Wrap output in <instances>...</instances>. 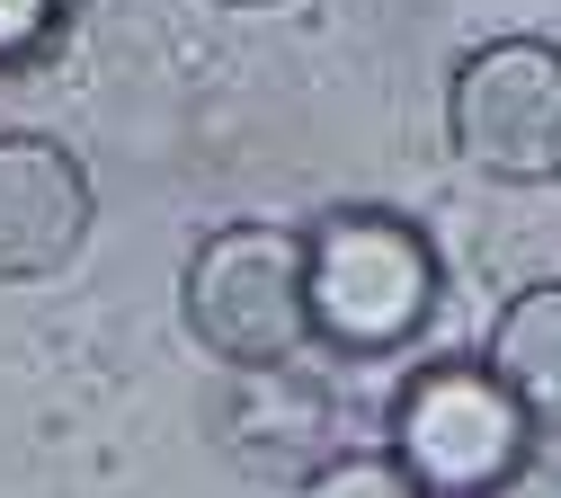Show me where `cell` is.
<instances>
[{
    "instance_id": "ba28073f",
    "label": "cell",
    "mask_w": 561,
    "mask_h": 498,
    "mask_svg": "<svg viewBox=\"0 0 561 498\" xmlns=\"http://www.w3.org/2000/svg\"><path fill=\"white\" fill-rule=\"evenodd\" d=\"M295 498H428L410 480L401 454H330L312 480H295Z\"/></svg>"
},
{
    "instance_id": "7a4b0ae2",
    "label": "cell",
    "mask_w": 561,
    "mask_h": 498,
    "mask_svg": "<svg viewBox=\"0 0 561 498\" xmlns=\"http://www.w3.org/2000/svg\"><path fill=\"white\" fill-rule=\"evenodd\" d=\"M187 329L215 366H295L312 347V294H304V232L286 223H224L187 258Z\"/></svg>"
},
{
    "instance_id": "52a82bcc",
    "label": "cell",
    "mask_w": 561,
    "mask_h": 498,
    "mask_svg": "<svg viewBox=\"0 0 561 498\" xmlns=\"http://www.w3.org/2000/svg\"><path fill=\"white\" fill-rule=\"evenodd\" d=\"M481 366L508 383V401L535 418V437H561V285H526L490 329Z\"/></svg>"
},
{
    "instance_id": "6da1fadb",
    "label": "cell",
    "mask_w": 561,
    "mask_h": 498,
    "mask_svg": "<svg viewBox=\"0 0 561 498\" xmlns=\"http://www.w3.org/2000/svg\"><path fill=\"white\" fill-rule=\"evenodd\" d=\"M304 294H312V347L347 356V366H375V356H401L437 321L446 276L410 213L339 205L304 232Z\"/></svg>"
},
{
    "instance_id": "30bf717a",
    "label": "cell",
    "mask_w": 561,
    "mask_h": 498,
    "mask_svg": "<svg viewBox=\"0 0 561 498\" xmlns=\"http://www.w3.org/2000/svg\"><path fill=\"white\" fill-rule=\"evenodd\" d=\"M215 10H276V0H215Z\"/></svg>"
},
{
    "instance_id": "3957f363",
    "label": "cell",
    "mask_w": 561,
    "mask_h": 498,
    "mask_svg": "<svg viewBox=\"0 0 561 498\" xmlns=\"http://www.w3.org/2000/svg\"><path fill=\"white\" fill-rule=\"evenodd\" d=\"M392 454L428 498H500L535 454V418L508 401V383L490 366L437 356L392 401Z\"/></svg>"
},
{
    "instance_id": "277c9868",
    "label": "cell",
    "mask_w": 561,
    "mask_h": 498,
    "mask_svg": "<svg viewBox=\"0 0 561 498\" xmlns=\"http://www.w3.org/2000/svg\"><path fill=\"white\" fill-rule=\"evenodd\" d=\"M455 152L481 178L561 187V45L543 36H490L455 62Z\"/></svg>"
},
{
    "instance_id": "8992f818",
    "label": "cell",
    "mask_w": 561,
    "mask_h": 498,
    "mask_svg": "<svg viewBox=\"0 0 561 498\" xmlns=\"http://www.w3.org/2000/svg\"><path fill=\"white\" fill-rule=\"evenodd\" d=\"M224 427H232L241 463L312 480V472L330 463V427H339V409H330L321 383H304L295 366H250L241 392H232V409H224Z\"/></svg>"
},
{
    "instance_id": "5b68a950",
    "label": "cell",
    "mask_w": 561,
    "mask_h": 498,
    "mask_svg": "<svg viewBox=\"0 0 561 498\" xmlns=\"http://www.w3.org/2000/svg\"><path fill=\"white\" fill-rule=\"evenodd\" d=\"M99 223V196L72 142L0 134V285H45L81 258Z\"/></svg>"
},
{
    "instance_id": "9c48e42d",
    "label": "cell",
    "mask_w": 561,
    "mask_h": 498,
    "mask_svg": "<svg viewBox=\"0 0 561 498\" xmlns=\"http://www.w3.org/2000/svg\"><path fill=\"white\" fill-rule=\"evenodd\" d=\"M81 10H90V0H0V71H10V62H36Z\"/></svg>"
}]
</instances>
